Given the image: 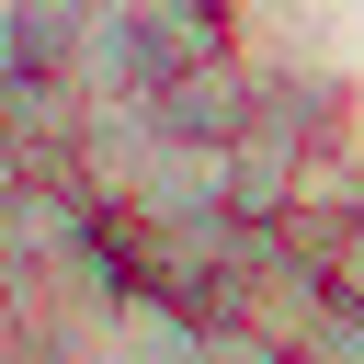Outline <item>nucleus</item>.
I'll use <instances>...</instances> for the list:
<instances>
[{
  "mask_svg": "<svg viewBox=\"0 0 364 364\" xmlns=\"http://www.w3.org/2000/svg\"><path fill=\"white\" fill-rule=\"evenodd\" d=\"M34 80V34H23V0H0V102Z\"/></svg>",
  "mask_w": 364,
  "mask_h": 364,
  "instance_id": "4",
  "label": "nucleus"
},
{
  "mask_svg": "<svg viewBox=\"0 0 364 364\" xmlns=\"http://www.w3.org/2000/svg\"><path fill=\"white\" fill-rule=\"evenodd\" d=\"M296 364H364V307H341V296H330V307L307 318V341H296Z\"/></svg>",
  "mask_w": 364,
  "mask_h": 364,
  "instance_id": "3",
  "label": "nucleus"
},
{
  "mask_svg": "<svg viewBox=\"0 0 364 364\" xmlns=\"http://www.w3.org/2000/svg\"><path fill=\"white\" fill-rule=\"evenodd\" d=\"M114 364H205V307L159 296L125 273V307H114Z\"/></svg>",
  "mask_w": 364,
  "mask_h": 364,
  "instance_id": "1",
  "label": "nucleus"
},
{
  "mask_svg": "<svg viewBox=\"0 0 364 364\" xmlns=\"http://www.w3.org/2000/svg\"><path fill=\"white\" fill-rule=\"evenodd\" d=\"M307 262H318V284H330L341 307H364V205H341V216H330V239H318Z\"/></svg>",
  "mask_w": 364,
  "mask_h": 364,
  "instance_id": "2",
  "label": "nucleus"
}]
</instances>
